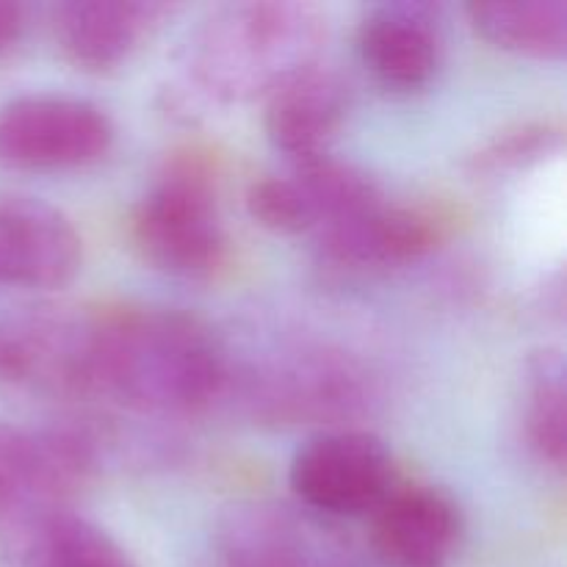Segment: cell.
I'll list each match as a JSON object with an SVG mask.
<instances>
[{
	"instance_id": "obj_1",
	"label": "cell",
	"mask_w": 567,
	"mask_h": 567,
	"mask_svg": "<svg viewBox=\"0 0 567 567\" xmlns=\"http://www.w3.org/2000/svg\"><path fill=\"white\" fill-rule=\"evenodd\" d=\"M230 385V360L208 324L169 308L94 310L92 396L153 415L199 413Z\"/></svg>"
},
{
	"instance_id": "obj_2",
	"label": "cell",
	"mask_w": 567,
	"mask_h": 567,
	"mask_svg": "<svg viewBox=\"0 0 567 567\" xmlns=\"http://www.w3.org/2000/svg\"><path fill=\"white\" fill-rule=\"evenodd\" d=\"M327 17L299 0H244L210 11L181 55V103L241 105L266 100L319 64Z\"/></svg>"
},
{
	"instance_id": "obj_3",
	"label": "cell",
	"mask_w": 567,
	"mask_h": 567,
	"mask_svg": "<svg viewBox=\"0 0 567 567\" xmlns=\"http://www.w3.org/2000/svg\"><path fill=\"white\" fill-rule=\"evenodd\" d=\"M131 238L166 275L205 277L221 266L227 233L210 172L194 158L172 161L133 208Z\"/></svg>"
},
{
	"instance_id": "obj_4",
	"label": "cell",
	"mask_w": 567,
	"mask_h": 567,
	"mask_svg": "<svg viewBox=\"0 0 567 567\" xmlns=\"http://www.w3.org/2000/svg\"><path fill=\"white\" fill-rule=\"evenodd\" d=\"M241 396L255 419L271 424H343L369 404L371 388L347 354L291 349L249 369Z\"/></svg>"
},
{
	"instance_id": "obj_5",
	"label": "cell",
	"mask_w": 567,
	"mask_h": 567,
	"mask_svg": "<svg viewBox=\"0 0 567 567\" xmlns=\"http://www.w3.org/2000/svg\"><path fill=\"white\" fill-rule=\"evenodd\" d=\"M293 496L321 518H369L396 485V463L380 435L330 426L297 449L288 471Z\"/></svg>"
},
{
	"instance_id": "obj_6",
	"label": "cell",
	"mask_w": 567,
	"mask_h": 567,
	"mask_svg": "<svg viewBox=\"0 0 567 567\" xmlns=\"http://www.w3.org/2000/svg\"><path fill=\"white\" fill-rule=\"evenodd\" d=\"M94 310L25 308L0 319V388L92 396Z\"/></svg>"
},
{
	"instance_id": "obj_7",
	"label": "cell",
	"mask_w": 567,
	"mask_h": 567,
	"mask_svg": "<svg viewBox=\"0 0 567 567\" xmlns=\"http://www.w3.org/2000/svg\"><path fill=\"white\" fill-rule=\"evenodd\" d=\"M114 144V122L72 94H20L0 105V169L64 172L97 164Z\"/></svg>"
},
{
	"instance_id": "obj_8",
	"label": "cell",
	"mask_w": 567,
	"mask_h": 567,
	"mask_svg": "<svg viewBox=\"0 0 567 567\" xmlns=\"http://www.w3.org/2000/svg\"><path fill=\"white\" fill-rule=\"evenodd\" d=\"M97 465V437L78 426L25 432L0 421V526L66 507Z\"/></svg>"
},
{
	"instance_id": "obj_9",
	"label": "cell",
	"mask_w": 567,
	"mask_h": 567,
	"mask_svg": "<svg viewBox=\"0 0 567 567\" xmlns=\"http://www.w3.org/2000/svg\"><path fill=\"white\" fill-rule=\"evenodd\" d=\"M225 567H358L313 513L277 502H236L216 524Z\"/></svg>"
},
{
	"instance_id": "obj_10",
	"label": "cell",
	"mask_w": 567,
	"mask_h": 567,
	"mask_svg": "<svg viewBox=\"0 0 567 567\" xmlns=\"http://www.w3.org/2000/svg\"><path fill=\"white\" fill-rule=\"evenodd\" d=\"M465 518L441 485L396 482L369 515V546L382 567H452Z\"/></svg>"
},
{
	"instance_id": "obj_11",
	"label": "cell",
	"mask_w": 567,
	"mask_h": 567,
	"mask_svg": "<svg viewBox=\"0 0 567 567\" xmlns=\"http://www.w3.org/2000/svg\"><path fill=\"white\" fill-rule=\"evenodd\" d=\"M81 260L83 241L70 216L39 197L0 192V286L61 288Z\"/></svg>"
},
{
	"instance_id": "obj_12",
	"label": "cell",
	"mask_w": 567,
	"mask_h": 567,
	"mask_svg": "<svg viewBox=\"0 0 567 567\" xmlns=\"http://www.w3.org/2000/svg\"><path fill=\"white\" fill-rule=\"evenodd\" d=\"M172 14L153 0H70L50 14L59 53L75 70L109 72L125 64Z\"/></svg>"
},
{
	"instance_id": "obj_13",
	"label": "cell",
	"mask_w": 567,
	"mask_h": 567,
	"mask_svg": "<svg viewBox=\"0 0 567 567\" xmlns=\"http://www.w3.org/2000/svg\"><path fill=\"white\" fill-rule=\"evenodd\" d=\"M365 70L388 89L413 92L435 78L443 59L441 11L430 3H382L358 28Z\"/></svg>"
},
{
	"instance_id": "obj_14",
	"label": "cell",
	"mask_w": 567,
	"mask_h": 567,
	"mask_svg": "<svg viewBox=\"0 0 567 567\" xmlns=\"http://www.w3.org/2000/svg\"><path fill=\"white\" fill-rule=\"evenodd\" d=\"M316 238L324 258L341 269H391L432 252L441 238V225L421 208L393 205L385 197L349 219L324 227Z\"/></svg>"
},
{
	"instance_id": "obj_15",
	"label": "cell",
	"mask_w": 567,
	"mask_h": 567,
	"mask_svg": "<svg viewBox=\"0 0 567 567\" xmlns=\"http://www.w3.org/2000/svg\"><path fill=\"white\" fill-rule=\"evenodd\" d=\"M264 103L269 142L293 164H302L330 155L332 138L347 120L349 89L338 72L316 64L275 89Z\"/></svg>"
},
{
	"instance_id": "obj_16",
	"label": "cell",
	"mask_w": 567,
	"mask_h": 567,
	"mask_svg": "<svg viewBox=\"0 0 567 567\" xmlns=\"http://www.w3.org/2000/svg\"><path fill=\"white\" fill-rule=\"evenodd\" d=\"M11 567H138L103 526L70 507L28 513L3 526Z\"/></svg>"
},
{
	"instance_id": "obj_17",
	"label": "cell",
	"mask_w": 567,
	"mask_h": 567,
	"mask_svg": "<svg viewBox=\"0 0 567 567\" xmlns=\"http://www.w3.org/2000/svg\"><path fill=\"white\" fill-rule=\"evenodd\" d=\"M471 28L493 48L526 59L559 61L567 53L565 0H474Z\"/></svg>"
},
{
	"instance_id": "obj_18",
	"label": "cell",
	"mask_w": 567,
	"mask_h": 567,
	"mask_svg": "<svg viewBox=\"0 0 567 567\" xmlns=\"http://www.w3.org/2000/svg\"><path fill=\"white\" fill-rule=\"evenodd\" d=\"M524 424L532 452L563 474L567 463V369L559 349H540L529 358Z\"/></svg>"
},
{
	"instance_id": "obj_19",
	"label": "cell",
	"mask_w": 567,
	"mask_h": 567,
	"mask_svg": "<svg viewBox=\"0 0 567 567\" xmlns=\"http://www.w3.org/2000/svg\"><path fill=\"white\" fill-rule=\"evenodd\" d=\"M247 210L260 227L282 236L313 233V210L293 175L260 177L247 192Z\"/></svg>"
},
{
	"instance_id": "obj_20",
	"label": "cell",
	"mask_w": 567,
	"mask_h": 567,
	"mask_svg": "<svg viewBox=\"0 0 567 567\" xmlns=\"http://www.w3.org/2000/svg\"><path fill=\"white\" fill-rule=\"evenodd\" d=\"M559 144V131L548 125H518L513 131H504L493 136L485 147L471 155V169L474 172H507L526 166L529 161L543 158L548 150Z\"/></svg>"
},
{
	"instance_id": "obj_21",
	"label": "cell",
	"mask_w": 567,
	"mask_h": 567,
	"mask_svg": "<svg viewBox=\"0 0 567 567\" xmlns=\"http://www.w3.org/2000/svg\"><path fill=\"white\" fill-rule=\"evenodd\" d=\"M31 28V6L17 0H0V59L22 44Z\"/></svg>"
}]
</instances>
